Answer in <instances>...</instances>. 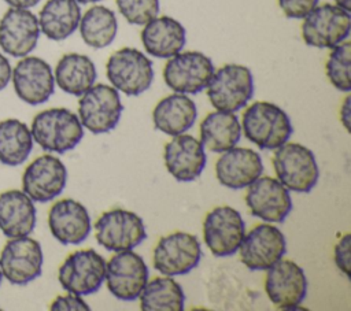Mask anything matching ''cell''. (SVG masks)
I'll return each mask as SVG.
<instances>
[{
    "mask_svg": "<svg viewBox=\"0 0 351 311\" xmlns=\"http://www.w3.org/2000/svg\"><path fill=\"white\" fill-rule=\"evenodd\" d=\"M241 130L259 149H276L292 134L288 114L274 103L254 101L241 116Z\"/></svg>",
    "mask_w": 351,
    "mask_h": 311,
    "instance_id": "6da1fadb",
    "label": "cell"
},
{
    "mask_svg": "<svg viewBox=\"0 0 351 311\" xmlns=\"http://www.w3.org/2000/svg\"><path fill=\"white\" fill-rule=\"evenodd\" d=\"M32 137L44 151L64 153L74 149L84 137V127L77 114L67 108H48L32 122Z\"/></svg>",
    "mask_w": 351,
    "mask_h": 311,
    "instance_id": "7a4b0ae2",
    "label": "cell"
},
{
    "mask_svg": "<svg viewBox=\"0 0 351 311\" xmlns=\"http://www.w3.org/2000/svg\"><path fill=\"white\" fill-rule=\"evenodd\" d=\"M277 179L291 192L307 193L318 182L319 169L313 151L299 142H284L271 158Z\"/></svg>",
    "mask_w": 351,
    "mask_h": 311,
    "instance_id": "3957f363",
    "label": "cell"
},
{
    "mask_svg": "<svg viewBox=\"0 0 351 311\" xmlns=\"http://www.w3.org/2000/svg\"><path fill=\"white\" fill-rule=\"evenodd\" d=\"M254 96V77L247 66L229 63L214 71L207 97L218 111L236 112L247 105Z\"/></svg>",
    "mask_w": 351,
    "mask_h": 311,
    "instance_id": "277c9868",
    "label": "cell"
},
{
    "mask_svg": "<svg viewBox=\"0 0 351 311\" xmlns=\"http://www.w3.org/2000/svg\"><path fill=\"white\" fill-rule=\"evenodd\" d=\"M106 74L110 84L126 96H138L154 81L152 62L138 49L125 47L107 60Z\"/></svg>",
    "mask_w": 351,
    "mask_h": 311,
    "instance_id": "5b68a950",
    "label": "cell"
},
{
    "mask_svg": "<svg viewBox=\"0 0 351 311\" xmlns=\"http://www.w3.org/2000/svg\"><path fill=\"white\" fill-rule=\"evenodd\" d=\"M123 105L119 92L106 84H93L78 100V118L82 127L93 134L107 133L118 125Z\"/></svg>",
    "mask_w": 351,
    "mask_h": 311,
    "instance_id": "8992f818",
    "label": "cell"
},
{
    "mask_svg": "<svg viewBox=\"0 0 351 311\" xmlns=\"http://www.w3.org/2000/svg\"><path fill=\"white\" fill-rule=\"evenodd\" d=\"M351 15L336 4L314 7L302 22L303 41L315 48H333L350 36Z\"/></svg>",
    "mask_w": 351,
    "mask_h": 311,
    "instance_id": "52a82bcc",
    "label": "cell"
},
{
    "mask_svg": "<svg viewBox=\"0 0 351 311\" xmlns=\"http://www.w3.org/2000/svg\"><path fill=\"white\" fill-rule=\"evenodd\" d=\"M96 241L107 251H129L147 238L143 219L133 211L114 208L103 212L95 222Z\"/></svg>",
    "mask_w": 351,
    "mask_h": 311,
    "instance_id": "ba28073f",
    "label": "cell"
},
{
    "mask_svg": "<svg viewBox=\"0 0 351 311\" xmlns=\"http://www.w3.org/2000/svg\"><path fill=\"white\" fill-rule=\"evenodd\" d=\"M106 260L95 249H78L71 252L60 264L58 279L62 288L78 296L97 292L104 281Z\"/></svg>",
    "mask_w": 351,
    "mask_h": 311,
    "instance_id": "9c48e42d",
    "label": "cell"
},
{
    "mask_svg": "<svg viewBox=\"0 0 351 311\" xmlns=\"http://www.w3.org/2000/svg\"><path fill=\"white\" fill-rule=\"evenodd\" d=\"M214 71V63L207 55L186 51L169 58L163 69V79L177 93L196 95L207 88Z\"/></svg>",
    "mask_w": 351,
    "mask_h": 311,
    "instance_id": "30bf717a",
    "label": "cell"
},
{
    "mask_svg": "<svg viewBox=\"0 0 351 311\" xmlns=\"http://www.w3.org/2000/svg\"><path fill=\"white\" fill-rule=\"evenodd\" d=\"M237 251L248 270L266 271L287 253V240L278 227L261 223L244 234Z\"/></svg>",
    "mask_w": 351,
    "mask_h": 311,
    "instance_id": "8fae6325",
    "label": "cell"
},
{
    "mask_svg": "<svg viewBox=\"0 0 351 311\" xmlns=\"http://www.w3.org/2000/svg\"><path fill=\"white\" fill-rule=\"evenodd\" d=\"M202 248L196 236L176 232L159 238L154 249V267L163 275H182L192 271L200 262Z\"/></svg>",
    "mask_w": 351,
    "mask_h": 311,
    "instance_id": "7c38bea8",
    "label": "cell"
},
{
    "mask_svg": "<svg viewBox=\"0 0 351 311\" xmlns=\"http://www.w3.org/2000/svg\"><path fill=\"white\" fill-rule=\"evenodd\" d=\"M245 234L240 212L229 206L213 208L203 222L204 244L214 256L223 258L237 252Z\"/></svg>",
    "mask_w": 351,
    "mask_h": 311,
    "instance_id": "4fadbf2b",
    "label": "cell"
},
{
    "mask_svg": "<svg viewBox=\"0 0 351 311\" xmlns=\"http://www.w3.org/2000/svg\"><path fill=\"white\" fill-rule=\"evenodd\" d=\"M43 262L40 242L29 236L10 238L0 253L3 277L12 285H26L40 277Z\"/></svg>",
    "mask_w": 351,
    "mask_h": 311,
    "instance_id": "5bb4252c",
    "label": "cell"
},
{
    "mask_svg": "<svg viewBox=\"0 0 351 311\" xmlns=\"http://www.w3.org/2000/svg\"><path fill=\"white\" fill-rule=\"evenodd\" d=\"M107 288L119 300L130 301L138 297L148 281V267L143 258L129 251L117 252L106 263Z\"/></svg>",
    "mask_w": 351,
    "mask_h": 311,
    "instance_id": "9a60e30c",
    "label": "cell"
},
{
    "mask_svg": "<svg viewBox=\"0 0 351 311\" xmlns=\"http://www.w3.org/2000/svg\"><path fill=\"white\" fill-rule=\"evenodd\" d=\"M265 290L278 310L296 308L307 295V277L293 260L280 259L266 270Z\"/></svg>",
    "mask_w": 351,
    "mask_h": 311,
    "instance_id": "2e32d148",
    "label": "cell"
},
{
    "mask_svg": "<svg viewBox=\"0 0 351 311\" xmlns=\"http://www.w3.org/2000/svg\"><path fill=\"white\" fill-rule=\"evenodd\" d=\"M67 184V169L53 155L36 158L23 171L22 190L37 203H47L58 197Z\"/></svg>",
    "mask_w": 351,
    "mask_h": 311,
    "instance_id": "e0dca14e",
    "label": "cell"
},
{
    "mask_svg": "<svg viewBox=\"0 0 351 311\" xmlns=\"http://www.w3.org/2000/svg\"><path fill=\"white\" fill-rule=\"evenodd\" d=\"M245 204L250 212L266 222L281 223L292 210L289 190L273 177H258L247 186Z\"/></svg>",
    "mask_w": 351,
    "mask_h": 311,
    "instance_id": "ac0fdd59",
    "label": "cell"
},
{
    "mask_svg": "<svg viewBox=\"0 0 351 311\" xmlns=\"http://www.w3.org/2000/svg\"><path fill=\"white\" fill-rule=\"evenodd\" d=\"M11 79L16 96L30 105L45 103L55 90L51 66L37 56H23L14 67Z\"/></svg>",
    "mask_w": 351,
    "mask_h": 311,
    "instance_id": "d6986e66",
    "label": "cell"
},
{
    "mask_svg": "<svg viewBox=\"0 0 351 311\" xmlns=\"http://www.w3.org/2000/svg\"><path fill=\"white\" fill-rule=\"evenodd\" d=\"M40 26L37 16L27 8H8L0 19V47L14 56H27L37 45Z\"/></svg>",
    "mask_w": 351,
    "mask_h": 311,
    "instance_id": "ffe728a7",
    "label": "cell"
},
{
    "mask_svg": "<svg viewBox=\"0 0 351 311\" xmlns=\"http://www.w3.org/2000/svg\"><path fill=\"white\" fill-rule=\"evenodd\" d=\"M165 166L171 177L180 182L196 179L207 162L206 151L200 140L191 134H177L165 145Z\"/></svg>",
    "mask_w": 351,
    "mask_h": 311,
    "instance_id": "44dd1931",
    "label": "cell"
},
{
    "mask_svg": "<svg viewBox=\"0 0 351 311\" xmlns=\"http://www.w3.org/2000/svg\"><path fill=\"white\" fill-rule=\"evenodd\" d=\"M263 173L261 155L250 148L233 147L215 162V175L222 186L241 189L252 184Z\"/></svg>",
    "mask_w": 351,
    "mask_h": 311,
    "instance_id": "7402d4cb",
    "label": "cell"
},
{
    "mask_svg": "<svg viewBox=\"0 0 351 311\" xmlns=\"http://www.w3.org/2000/svg\"><path fill=\"white\" fill-rule=\"evenodd\" d=\"M48 226L51 234L64 245L85 241L92 229L88 210L74 199H62L49 208Z\"/></svg>",
    "mask_w": 351,
    "mask_h": 311,
    "instance_id": "603a6c76",
    "label": "cell"
},
{
    "mask_svg": "<svg viewBox=\"0 0 351 311\" xmlns=\"http://www.w3.org/2000/svg\"><path fill=\"white\" fill-rule=\"evenodd\" d=\"M140 37L147 53L169 59L182 51L186 42V30L177 19L163 15L148 21Z\"/></svg>",
    "mask_w": 351,
    "mask_h": 311,
    "instance_id": "cb8c5ba5",
    "label": "cell"
},
{
    "mask_svg": "<svg viewBox=\"0 0 351 311\" xmlns=\"http://www.w3.org/2000/svg\"><path fill=\"white\" fill-rule=\"evenodd\" d=\"M33 200L18 189L0 193V230L8 238L29 236L36 227Z\"/></svg>",
    "mask_w": 351,
    "mask_h": 311,
    "instance_id": "d4e9b609",
    "label": "cell"
},
{
    "mask_svg": "<svg viewBox=\"0 0 351 311\" xmlns=\"http://www.w3.org/2000/svg\"><path fill=\"white\" fill-rule=\"evenodd\" d=\"M197 118L195 101L185 93H171L158 101L152 111V122L156 130L177 136L191 129Z\"/></svg>",
    "mask_w": 351,
    "mask_h": 311,
    "instance_id": "484cf974",
    "label": "cell"
},
{
    "mask_svg": "<svg viewBox=\"0 0 351 311\" xmlns=\"http://www.w3.org/2000/svg\"><path fill=\"white\" fill-rule=\"evenodd\" d=\"M241 140V123L234 112L213 111L200 122V142L210 152L222 153Z\"/></svg>",
    "mask_w": 351,
    "mask_h": 311,
    "instance_id": "4316f807",
    "label": "cell"
},
{
    "mask_svg": "<svg viewBox=\"0 0 351 311\" xmlns=\"http://www.w3.org/2000/svg\"><path fill=\"white\" fill-rule=\"evenodd\" d=\"M40 32L52 41L71 36L81 19V8L75 0H47L38 14Z\"/></svg>",
    "mask_w": 351,
    "mask_h": 311,
    "instance_id": "83f0119b",
    "label": "cell"
},
{
    "mask_svg": "<svg viewBox=\"0 0 351 311\" xmlns=\"http://www.w3.org/2000/svg\"><path fill=\"white\" fill-rule=\"evenodd\" d=\"M97 73L90 58L81 53L63 55L55 67V82L66 93L81 96L96 81Z\"/></svg>",
    "mask_w": 351,
    "mask_h": 311,
    "instance_id": "f1b7e54d",
    "label": "cell"
},
{
    "mask_svg": "<svg viewBox=\"0 0 351 311\" xmlns=\"http://www.w3.org/2000/svg\"><path fill=\"white\" fill-rule=\"evenodd\" d=\"M138 299L144 311H182L185 304L181 285L169 275L147 281Z\"/></svg>",
    "mask_w": 351,
    "mask_h": 311,
    "instance_id": "f546056e",
    "label": "cell"
},
{
    "mask_svg": "<svg viewBox=\"0 0 351 311\" xmlns=\"http://www.w3.org/2000/svg\"><path fill=\"white\" fill-rule=\"evenodd\" d=\"M33 149V137L27 125L8 118L0 122V162L7 166H19Z\"/></svg>",
    "mask_w": 351,
    "mask_h": 311,
    "instance_id": "4dcf8cb0",
    "label": "cell"
},
{
    "mask_svg": "<svg viewBox=\"0 0 351 311\" xmlns=\"http://www.w3.org/2000/svg\"><path fill=\"white\" fill-rule=\"evenodd\" d=\"M80 33L84 42L95 49L108 47L118 32V21L112 10L93 5L80 19Z\"/></svg>",
    "mask_w": 351,
    "mask_h": 311,
    "instance_id": "1f68e13d",
    "label": "cell"
},
{
    "mask_svg": "<svg viewBox=\"0 0 351 311\" xmlns=\"http://www.w3.org/2000/svg\"><path fill=\"white\" fill-rule=\"evenodd\" d=\"M351 42L343 41L332 48L329 58L325 63V71L329 82L340 92L351 90Z\"/></svg>",
    "mask_w": 351,
    "mask_h": 311,
    "instance_id": "d6a6232c",
    "label": "cell"
},
{
    "mask_svg": "<svg viewBox=\"0 0 351 311\" xmlns=\"http://www.w3.org/2000/svg\"><path fill=\"white\" fill-rule=\"evenodd\" d=\"M121 15L132 25H145L158 16L159 0H115Z\"/></svg>",
    "mask_w": 351,
    "mask_h": 311,
    "instance_id": "836d02e7",
    "label": "cell"
},
{
    "mask_svg": "<svg viewBox=\"0 0 351 311\" xmlns=\"http://www.w3.org/2000/svg\"><path fill=\"white\" fill-rule=\"evenodd\" d=\"M319 0H278V5L284 15L291 19H303Z\"/></svg>",
    "mask_w": 351,
    "mask_h": 311,
    "instance_id": "e575fe53",
    "label": "cell"
},
{
    "mask_svg": "<svg viewBox=\"0 0 351 311\" xmlns=\"http://www.w3.org/2000/svg\"><path fill=\"white\" fill-rule=\"evenodd\" d=\"M350 249H351V234H344L335 247V263L337 269L346 275L351 277V267H350Z\"/></svg>",
    "mask_w": 351,
    "mask_h": 311,
    "instance_id": "d590c367",
    "label": "cell"
},
{
    "mask_svg": "<svg viewBox=\"0 0 351 311\" xmlns=\"http://www.w3.org/2000/svg\"><path fill=\"white\" fill-rule=\"evenodd\" d=\"M52 311H89L90 307L81 299V296L69 293L58 296L49 306Z\"/></svg>",
    "mask_w": 351,
    "mask_h": 311,
    "instance_id": "8d00e7d4",
    "label": "cell"
},
{
    "mask_svg": "<svg viewBox=\"0 0 351 311\" xmlns=\"http://www.w3.org/2000/svg\"><path fill=\"white\" fill-rule=\"evenodd\" d=\"M11 73L12 69L8 59L3 53H0V90H3L8 85L11 79Z\"/></svg>",
    "mask_w": 351,
    "mask_h": 311,
    "instance_id": "74e56055",
    "label": "cell"
},
{
    "mask_svg": "<svg viewBox=\"0 0 351 311\" xmlns=\"http://www.w3.org/2000/svg\"><path fill=\"white\" fill-rule=\"evenodd\" d=\"M340 122L343 123L344 129L350 133V122H351V101H350V96H346L341 107H340Z\"/></svg>",
    "mask_w": 351,
    "mask_h": 311,
    "instance_id": "f35d334b",
    "label": "cell"
},
{
    "mask_svg": "<svg viewBox=\"0 0 351 311\" xmlns=\"http://www.w3.org/2000/svg\"><path fill=\"white\" fill-rule=\"evenodd\" d=\"M10 7L15 8H32L40 3V0H4Z\"/></svg>",
    "mask_w": 351,
    "mask_h": 311,
    "instance_id": "ab89813d",
    "label": "cell"
},
{
    "mask_svg": "<svg viewBox=\"0 0 351 311\" xmlns=\"http://www.w3.org/2000/svg\"><path fill=\"white\" fill-rule=\"evenodd\" d=\"M336 5L341 7L346 11H351V0H333Z\"/></svg>",
    "mask_w": 351,
    "mask_h": 311,
    "instance_id": "60d3db41",
    "label": "cell"
},
{
    "mask_svg": "<svg viewBox=\"0 0 351 311\" xmlns=\"http://www.w3.org/2000/svg\"><path fill=\"white\" fill-rule=\"evenodd\" d=\"M78 4H88V3H97L101 0H75Z\"/></svg>",
    "mask_w": 351,
    "mask_h": 311,
    "instance_id": "b9f144b4",
    "label": "cell"
},
{
    "mask_svg": "<svg viewBox=\"0 0 351 311\" xmlns=\"http://www.w3.org/2000/svg\"><path fill=\"white\" fill-rule=\"evenodd\" d=\"M1 278H3V273H1V267H0V284H1Z\"/></svg>",
    "mask_w": 351,
    "mask_h": 311,
    "instance_id": "7bdbcfd3",
    "label": "cell"
}]
</instances>
